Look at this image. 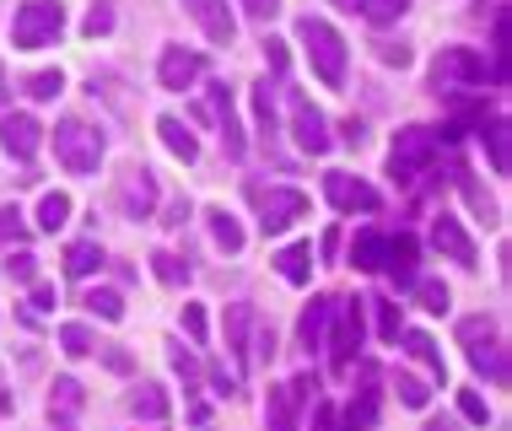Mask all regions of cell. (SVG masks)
Listing matches in <instances>:
<instances>
[{
	"label": "cell",
	"instance_id": "cell-1",
	"mask_svg": "<svg viewBox=\"0 0 512 431\" xmlns=\"http://www.w3.org/2000/svg\"><path fill=\"white\" fill-rule=\"evenodd\" d=\"M297 38L308 49V65L324 87H345V38L329 27L324 17H302L297 22Z\"/></svg>",
	"mask_w": 512,
	"mask_h": 431
},
{
	"label": "cell",
	"instance_id": "cell-2",
	"mask_svg": "<svg viewBox=\"0 0 512 431\" xmlns=\"http://www.w3.org/2000/svg\"><path fill=\"white\" fill-rule=\"evenodd\" d=\"M54 157H60V168L76 173V178L98 173V162H103V130H92L87 119H60V124H54Z\"/></svg>",
	"mask_w": 512,
	"mask_h": 431
},
{
	"label": "cell",
	"instance_id": "cell-3",
	"mask_svg": "<svg viewBox=\"0 0 512 431\" xmlns=\"http://www.w3.org/2000/svg\"><path fill=\"white\" fill-rule=\"evenodd\" d=\"M60 33H65V6L60 0H27V6L17 11V22H11V44L17 49H44Z\"/></svg>",
	"mask_w": 512,
	"mask_h": 431
},
{
	"label": "cell",
	"instance_id": "cell-4",
	"mask_svg": "<svg viewBox=\"0 0 512 431\" xmlns=\"http://www.w3.org/2000/svg\"><path fill=\"white\" fill-rule=\"evenodd\" d=\"M437 157V135L426 130V124H410V130L394 135V151H389V173L399 178V184H415L426 168H432Z\"/></svg>",
	"mask_w": 512,
	"mask_h": 431
},
{
	"label": "cell",
	"instance_id": "cell-5",
	"mask_svg": "<svg viewBox=\"0 0 512 431\" xmlns=\"http://www.w3.org/2000/svg\"><path fill=\"white\" fill-rule=\"evenodd\" d=\"M459 340H464L469 361H475V372H486L491 383H507V351H502V340H496L491 318H464Z\"/></svg>",
	"mask_w": 512,
	"mask_h": 431
},
{
	"label": "cell",
	"instance_id": "cell-6",
	"mask_svg": "<svg viewBox=\"0 0 512 431\" xmlns=\"http://www.w3.org/2000/svg\"><path fill=\"white\" fill-rule=\"evenodd\" d=\"M313 388H318L313 372H302V378L270 388V399H265V431H297V415L313 399Z\"/></svg>",
	"mask_w": 512,
	"mask_h": 431
},
{
	"label": "cell",
	"instance_id": "cell-7",
	"mask_svg": "<svg viewBox=\"0 0 512 431\" xmlns=\"http://www.w3.org/2000/svg\"><path fill=\"white\" fill-rule=\"evenodd\" d=\"M486 81V60L469 49H442L432 60V87L437 92H464V87H480Z\"/></svg>",
	"mask_w": 512,
	"mask_h": 431
},
{
	"label": "cell",
	"instance_id": "cell-8",
	"mask_svg": "<svg viewBox=\"0 0 512 431\" xmlns=\"http://www.w3.org/2000/svg\"><path fill=\"white\" fill-rule=\"evenodd\" d=\"M335 335H324L329 345H335V372H345L356 361V351H362V335H367V324H362V297H351V302H340L335 297Z\"/></svg>",
	"mask_w": 512,
	"mask_h": 431
},
{
	"label": "cell",
	"instance_id": "cell-9",
	"mask_svg": "<svg viewBox=\"0 0 512 431\" xmlns=\"http://www.w3.org/2000/svg\"><path fill=\"white\" fill-rule=\"evenodd\" d=\"M297 216H308V194H302V189H270V194H259V227H265V238L286 232Z\"/></svg>",
	"mask_w": 512,
	"mask_h": 431
},
{
	"label": "cell",
	"instance_id": "cell-10",
	"mask_svg": "<svg viewBox=\"0 0 512 431\" xmlns=\"http://www.w3.org/2000/svg\"><path fill=\"white\" fill-rule=\"evenodd\" d=\"M292 135H297V146L308 151V157H324L329 151V124L313 108V97H302V92H292Z\"/></svg>",
	"mask_w": 512,
	"mask_h": 431
},
{
	"label": "cell",
	"instance_id": "cell-11",
	"mask_svg": "<svg viewBox=\"0 0 512 431\" xmlns=\"http://www.w3.org/2000/svg\"><path fill=\"white\" fill-rule=\"evenodd\" d=\"M205 71V60L195 49H184V44H168L162 49V60H157V81H162V92H184V87H195Z\"/></svg>",
	"mask_w": 512,
	"mask_h": 431
},
{
	"label": "cell",
	"instance_id": "cell-12",
	"mask_svg": "<svg viewBox=\"0 0 512 431\" xmlns=\"http://www.w3.org/2000/svg\"><path fill=\"white\" fill-rule=\"evenodd\" d=\"M324 194H329V205H335V211H378V205H383V194L372 189V184H362V178H351V173H329L324 178Z\"/></svg>",
	"mask_w": 512,
	"mask_h": 431
},
{
	"label": "cell",
	"instance_id": "cell-13",
	"mask_svg": "<svg viewBox=\"0 0 512 431\" xmlns=\"http://www.w3.org/2000/svg\"><path fill=\"white\" fill-rule=\"evenodd\" d=\"M0 146H6V157L33 162L38 146H44V124H38L33 114H11L6 124H0Z\"/></svg>",
	"mask_w": 512,
	"mask_h": 431
},
{
	"label": "cell",
	"instance_id": "cell-14",
	"mask_svg": "<svg viewBox=\"0 0 512 431\" xmlns=\"http://www.w3.org/2000/svg\"><path fill=\"white\" fill-rule=\"evenodd\" d=\"M184 6H189V17L205 27V38H211V44H232V38H238V22H232L227 0H184Z\"/></svg>",
	"mask_w": 512,
	"mask_h": 431
},
{
	"label": "cell",
	"instance_id": "cell-15",
	"mask_svg": "<svg viewBox=\"0 0 512 431\" xmlns=\"http://www.w3.org/2000/svg\"><path fill=\"white\" fill-rule=\"evenodd\" d=\"M432 243H437V254H448L453 264L475 270V243H469V232L459 227V216H437L432 221Z\"/></svg>",
	"mask_w": 512,
	"mask_h": 431
},
{
	"label": "cell",
	"instance_id": "cell-16",
	"mask_svg": "<svg viewBox=\"0 0 512 431\" xmlns=\"http://www.w3.org/2000/svg\"><path fill=\"white\" fill-rule=\"evenodd\" d=\"M221 124V141H227V157H243V124L238 108H232V87H211V108H205Z\"/></svg>",
	"mask_w": 512,
	"mask_h": 431
},
{
	"label": "cell",
	"instance_id": "cell-17",
	"mask_svg": "<svg viewBox=\"0 0 512 431\" xmlns=\"http://www.w3.org/2000/svg\"><path fill=\"white\" fill-rule=\"evenodd\" d=\"M119 205H124V211H130L135 221L151 216V205H157V184H151V173H146V168H130V173H124Z\"/></svg>",
	"mask_w": 512,
	"mask_h": 431
},
{
	"label": "cell",
	"instance_id": "cell-18",
	"mask_svg": "<svg viewBox=\"0 0 512 431\" xmlns=\"http://www.w3.org/2000/svg\"><path fill=\"white\" fill-rule=\"evenodd\" d=\"M76 410H81V383L76 378H54V394H49V421L60 431L76 426Z\"/></svg>",
	"mask_w": 512,
	"mask_h": 431
},
{
	"label": "cell",
	"instance_id": "cell-19",
	"mask_svg": "<svg viewBox=\"0 0 512 431\" xmlns=\"http://www.w3.org/2000/svg\"><path fill=\"white\" fill-rule=\"evenodd\" d=\"M157 135H162V146H168L178 162H195V157H200V141H195V130H189L184 119L162 114V119H157Z\"/></svg>",
	"mask_w": 512,
	"mask_h": 431
},
{
	"label": "cell",
	"instance_id": "cell-20",
	"mask_svg": "<svg viewBox=\"0 0 512 431\" xmlns=\"http://www.w3.org/2000/svg\"><path fill=\"white\" fill-rule=\"evenodd\" d=\"M329 313H335V297H313V302H308V313H302V324H297V335H302V345H308V351H318V345H324Z\"/></svg>",
	"mask_w": 512,
	"mask_h": 431
},
{
	"label": "cell",
	"instance_id": "cell-21",
	"mask_svg": "<svg viewBox=\"0 0 512 431\" xmlns=\"http://www.w3.org/2000/svg\"><path fill=\"white\" fill-rule=\"evenodd\" d=\"M362 378H367V388H362V399H351V410H345V431H372V421H378V372L372 367H362Z\"/></svg>",
	"mask_w": 512,
	"mask_h": 431
},
{
	"label": "cell",
	"instance_id": "cell-22",
	"mask_svg": "<svg viewBox=\"0 0 512 431\" xmlns=\"http://www.w3.org/2000/svg\"><path fill=\"white\" fill-rule=\"evenodd\" d=\"M415 254H421V248H415V238L410 232H399V238H389V254H383V270L394 275V281H415Z\"/></svg>",
	"mask_w": 512,
	"mask_h": 431
},
{
	"label": "cell",
	"instance_id": "cell-23",
	"mask_svg": "<svg viewBox=\"0 0 512 431\" xmlns=\"http://www.w3.org/2000/svg\"><path fill=\"white\" fill-rule=\"evenodd\" d=\"M248 324H254V308H248V302H232V313H227V351L238 356L243 372H248Z\"/></svg>",
	"mask_w": 512,
	"mask_h": 431
},
{
	"label": "cell",
	"instance_id": "cell-24",
	"mask_svg": "<svg viewBox=\"0 0 512 431\" xmlns=\"http://www.w3.org/2000/svg\"><path fill=\"white\" fill-rule=\"evenodd\" d=\"M205 221H211V238H216L221 254H238V248H243V227H238V216H232L227 205H211V211H205Z\"/></svg>",
	"mask_w": 512,
	"mask_h": 431
},
{
	"label": "cell",
	"instance_id": "cell-25",
	"mask_svg": "<svg viewBox=\"0 0 512 431\" xmlns=\"http://www.w3.org/2000/svg\"><path fill=\"white\" fill-rule=\"evenodd\" d=\"M399 335H405V351L421 361V367L432 372L437 383L448 378V367H442V351H437V340H432V335H421V329H399Z\"/></svg>",
	"mask_w": 512,
	"mask_h": 431
},
{
	"label": "cell",
	"instance_id": "cell-26",
	"mask_svg": "<svg viewBox=\"0 0 512 431\" xmlns=\"http://www.w3.org/2000/svg\"><path fill=\"white\" fill-rule=\"evenodd\" d=\"M275 270H281L292 286H308V275H313V248H308V243L281 248V254H275Z\"/></svg>",
	"mask_w": 512,
	"mask_h": 431
},
{
	"label": "cell",
	"instance_id": "cell-27",
	"mask_svg": "<svg viewBox=\"0 0 512 431\" xmlns=\"http://www.w3.org/2000/svg\"><path fill=\"white\" fill-rule=\"evenodd\" d=\"M130 415H141V421H162V415H168V388H162V383H141L130 394Z\"/></svg>",
	"mask_w": 512,
	"mask_h": 431
},
{
	"label": "cell",
	"instance_id": "cell-28",
	"mask_svg": "<svg viewBox=\"0 0 512 431\" xmlns=\"http://www.w3.org/2000/svg\"><path fill=\"white\" fill-rule=\"evenodd\" d=\"M383 254H389V238H383V232H362L351 248V264L356 270H383Z\"/></svg>",
	"mask_w": 512,
	"mask_h": 431
},
{
	"label": "cell",
	"instance_id": "cell-29",
	"mask_svg": "<svg viewBox=\"0 0 512 431\" xmlns=\"http://www.w3.org/2000/svg\"><path fill=\"white\" fill-rule=\"evenodd\" d=\"M65 221H71V194L49 189L44 200H38V227H44V232H60Z\"/></svg>",
	"mask_w": 512,
	"mask_h": 431
},
{
	"label": "cell",
	"instance_id": "cell-30",
	"mask_svg": "<svg viewBox=\"0 0 512 431\" xmlns=\"http://www.w3.org/2000/svg\"><path fill=\"white\" fill-rule=\"evenodd\" d=\"M98 264H103V248L98 243H71V248H65V275H76V281H81V275H92V270H98Z\"/></svg>",
	"mask_w": 512,
	"mask_h": 431
},
{
	"label": "cell",
	"instance_id": "cell-31",
	"mask_svg": "<svg viewBox=\"0 0 512 431\" xmlns=\"http://www.w3.org/2000/svg\"><path fill=\"white\" fill-rule=\"evenodd\" d=\"M405 6L410 0H356V11L372 22V27H389V22H399L405 17Z\"/></svg>",
	"mask_w": 512,
	"mask_h": 431
},
{
	"label": "cell",
	"instance_id": "cell-32",
	"mask_svg": "<svg viewBox=\"0 0 512 431\" xmlns=\"http://www.w3.org/2000/svg\"><path fill=\"white\" fill-rule=\"evenodd\" d=\"M81 302H87L98 318H108V324H119V318H124V297H119V291H108V286H92Z\"/></svg>",
	"mask_w": 512,
	"mask_h": 431
},
{
	"label": "cell",
	"instance_id": "cell-33",
	"mask_svg": "<svg viewBox=\"0 0 512 431\" xmlns=\"http://www.w3.org/2000/svg\"><path fill=\"white\" fill-rule=\"evenodd\" d=\"M254 119H259L265 146H270V135H275V87H270V81H259V87H254Z\"/></svg>",
	"mask_w": 512,
	"mask_h": 431
},
{
	"label": "cell",
	"instance_id": "cell-34",
	"mask_svg": "<svg viewBox=\"0 0 512 431\" xmlns=\"http://www.w3.org/2000/svg\"><path fill=\"white\" fill-rule=\"evenodd\" d=\"M486 146H491V168H496V173H512V157H507V119H491V124H486Z\"/></svg>",
	"mask_w": 512,
	"mask_h": 431
},
{
	"label": "cell",
	"instance_id": "cell-35",
	"mask_svg": "<svg viewBox=\"0 0 512 431\" xmlns=\"http://www.w3.org/2000/svg\"><path fill=\"white\" fill-rule=\"evenodd\" d=\"M92 345H98V340H92L87 324H65V329H60V351H65V356H92Z\"/></svg>",
	"mask_w": 512,
	"mask_h": 431
},
{
	"label": "cell",
	"instance_id": "cell-36",
	"mask_svg": "<svg viewBox=\"0 0 512 431\" xmlns=\"http://www.w3.org/2000/svg\"><path fill=\"white\" fill-rule=\"evenodd\" d=\"M367 302L378 308V335L389 345H399V329H405V324H399V302H383V297H367Z\"/></svg>",
	"mask_w": 512,
	"mask_h": 431
},
{
	"label": "cell",
	"instance_id": "cell-37",
	"mask_svg": "<svg viewBox=\"0 0 512 431\" xmlns=\"http://www.w3.org/2000/svg\"><path fill=\"white\" fill-rule=\"evenodd\" d=\"M415 286V297H421V308H432V313H448V286H442V281H410Z\"/></svg>",
	"mask_w": 512,
	"mask_h": 431
},
{
	"label": "cell",
	"instance_id": "cell-38",
	"mask_svg": "<svg viewBox=\"0 0 512 431\" xmlns=\"http://www.w3.org/2000/svg\"><path fill=\"white\" fill-rule=\"evenodd\" d=\"M60 87H65V76H60V71H38L33 81H27V97L49 103V97H60Z\"/></svg>",
	"mask_w": 512,
	"mask_h": 431
},
{
	"label": "cell",
	"instance_id": "cell-39",
	"mask_svg": "<svg viewBox=\"0 0 512 431\" xmlns=\"http://www.w3.org/2000/svg\"><path fill=\"white\" fill-rule=\"evenodd\" d=\"M151 270H157V281H168V286H184L189 281V270L173 254H151Z\"/></svg>",
	"mask_w": 512,
	"mask_h": 431
},
{
	"label": "cell",
	"instance_id": "cell-40",
	"mask_svg": "<svg viewBox=\"0 0 512 431\" xmlns=\"http://www.w3.org/2000/svg\"><path fill=\"white\" fill-rule=\"evenodd\" d=\"M394 388H399V399H405L410 410H426V399H432V394H426V383H421V378H410V372H399V383H394Z\"/></svg>",
	"mask_w": 512,
	"mask_h": 431
},
{
	"label": "cell",
	"instance_id": "cell-41",
	"mask_svg": "<svg viewBox=\"0 0 512 431\" xmlns=\"http://www.w3.org/2000/svg\"><path fill=\"white\" fill-rule=\"evenodd\" d=\"M27 227H22V211L17 205H0V243H22Z\"/></svg>",
	"mask_w": 512,
	"mask_h": 431
},
{
	"label": "cell",
	"instance_id": "cell-42",
	"mask_svg": "<svg viewBox=\"0 0 512 431\" xmlns=\"http://www.w3.org/2000/svg\"><path fill=\"white\" fill-rule=\"evenodd\" d=\"M459 410H464V421H475V426H486V421H491L486 399H480L475 388H464V394H459Z\"/></svg>",
	"mask_w": 512,
	"mask_h": 431
},
{
	"label": "cell",
	"instance_id": "cell-43",
	"mask_svg": "<svg viewBox=\"0 0 512 431\" xmlns=\"http://www.w3.org/2000/svg\"><path fill=\"white\" fill-rule=\"evenodd\" d=\"M6 275H11V281H22V286H33V281H38L33 254H11V259H6Z\"/></svg>",
	"mask_w": 512,
	"mask_h": 431
},
{
	"label": "cell",
	"instance_id": "cell-44",
	"mask_svg": "<svg viewBox=\"0 0 512 431\" xmlns=\"http://www.w3.org/2000/svg\"><path fill=\"white\" fill-rule=\"evenodd\" d=\"M184 329H189V340L205 345V308L200 302H184Z\"/></svg>",
	"mask_w": 512,
	"mask_h": 431
},
{
	"label": "cell",
	"instance_id": "cell-45",
	"mask_svg": "<svg viewBox=\"0 0 512 431\" xmlns=\"http://www.w3.org/2000/svg\"><path fill=\"white\" fill-rule=\"evenodd\" d=\"M243 11L254 22H275V17H281V0H243Z\"/></svg>",
	"mask_w": 512,
	"mask_h": 431
},
{
	"label": "cell",
	"instance_id": "cell-46",
	"mask_svg": "<svg viewBox=\"0 0 512 431\" xmlns=\"http://www.w3.org/2000/svg\"><path fill=\"white\" fill-rule=\"evenodd\" d=\"M108 27H114V11H108V6H92V11H87V38H103Z\"/></svg>",
	"mask_w": 512,
	"mask_h": 431
},
{
	"label": "cell",
	"instance_id": "cell-47",
	"mask_svg": "<svg viewBox=\"0 0 512 431\" xmlns=\"http://www.w3.org/2000/svg\"><path fill=\"white\" fill-rule=\"evenodd\" d=\"M265 60H270L275 76H286V44H281V38H265Z\"/></svg>",
	"mask_w": 512,
	"mask_h": 431
},
{
	"label": "cell",
	"instance_id": "cell-48",
	"mask_svg": "<svg viewBox=\"0 0 512 431\" xmlns=\"http://www.w3.org/2000/svg\"><path fill=\"white\" fill-rule=\"evenodd\" d=\"M378 60H383V65H399V71H405V65H410V49H405V44H378Z\"/></svg>",
	"mask_w": 512,
	"mask_h": 431
},
{
	"label": "cell",
	"instance_id": "cell-49",
	"mask_svg": "<svg viewBox=\"0 0 512 431\" xmlns=\"http://www.w3.org/2000/svg\"><path fill=\"white\" fill-rule=\"evenodd\" d=\"M313 431H335V405H318L313 410Z\"/></svg>",
	"mask_w": 512,
	"mask_h": 431
},
{
	"label": "cell",
	"instance_id": "cell-50",
	"mask_svg": "<svg viewBox=\"0 0 512 431\" xmlns=\"http://www.w3.org/2000/svg\"><path fill=\"white\" fill-rule=\"evenodd\" d=\"M33 308H38V313H49V308H54V291H49V286H38V281H33Z\"/></svg>",
	"mask_w": 512,
	"mask_h": 431
},
{
	"label": "cell",
	"instance_id": "cell-51",
	"mask_svg": "<svg viewBox=\"0 0 512 431\" xmlns=\"http://www.w3.org/2000/svg\"><path fill=\"white\" fill-rule=\"evenodd\" d=\"M426 431H459V426H453V421H432V426H426Z\"/></svg>",
	"mask_w": 512,
	"mask_h": 431
},
{
	"label": "cell",
	"instance_id": "cell-52",
	"mask_svg": "<svg viewBox=\"0 0 512 431\" xmlns=\"http://www.w3.org/2000/svg\"><path fill=\"white\" fill-rule=\"evenodd\" d=\"M335 6H340V11H356V0H335Z\"/></svg>",
	"mask_w": 512,
	"mask_h": 431
},
{
	"label": "cell",
	"instance_id": "cell-53",
	"mask_svg": "<svg viewBox=\"0 0 512 431\" xmlns=\"http://www.w3.org/2000/svg\"><path fill=\"white\" fill-rule=\"evenodd\" d=\"M0 97H6V71H0Z\"/></svg>",
	"mask_w": 512,
	"mask_h": 431
}]
</instances>
